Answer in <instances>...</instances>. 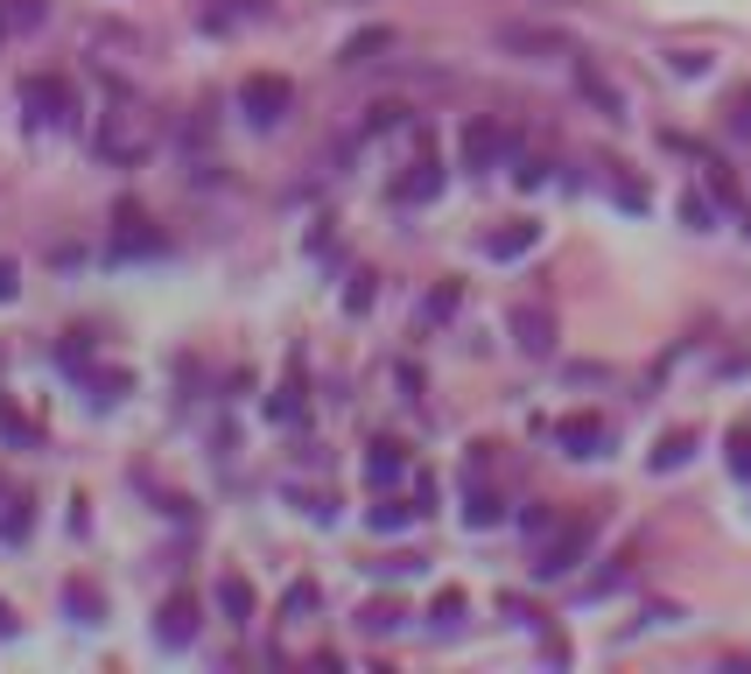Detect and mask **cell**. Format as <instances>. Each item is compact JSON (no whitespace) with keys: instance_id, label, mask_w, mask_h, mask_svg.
Wrapping results in <instances>:
<instances>
[{"instance_id":"7","label":"cell","mask_w":751,"mask_h":674,"mask_svg":"<svg viewBox=\"0 0 751 674\" xmlns=\"http://www.w3.org/2000/svg\"><path fill=\"white\" fill-rule=\"evenodd\" d=\"M513 344L527 359H548L555 352V317L541 310V302H519V310H513Z\"/></svg>"},{"instance_id":"6","label":"cell","mask_w":751,"mask_h":674,"mask_svg":"<svg viewBox=\"0 0 751 674\" xmlns=\"http://www.w3.org/2000/svg\"><path fill=\"white\" fill-rule=\"evenodd\" d=\"M555 442H562V457H604L611 421L604 415H562L555 421Z\"/></svg>"},{"instance_id":"19","label":"cell","mask_w":751,"mask_h":674,"mask_svg":"<svg viewBox=\"0 0 751 674\" xmlns=\"http://www.w3.org/2000/svg\"><path fill=\"white\" fill-rule=\"evenodd\" d=\"M0 436H8V442H14V450H35V442H43V436H35V421H29L22 408H14V400H8V394H0Z\"/></svg>"},{"instance_id":"16","label":"cell","mask_w":751,"mask_h":674,"mask_svg":"<svg viewBox=\"0 0 751 674\" xmlns=\"http://www.w3.org/2000/svg\"><path fill=\"white\" fill-rule=\"evenodd\" d=\"M457 310H464V281H436L429 302H421V331H442Z\"/></svg>"},{"instance_id":"17","label":"cell","mask_w":751,"mask_h":674,"mask_svg":"<svg viewBox=\"0 0 751 674\" xmlns=\"http://www.w3.org/2000/svg\"><path fill=\"white\" fill-rule=\"evenodd\" d=\"M688 457H696V429H667L661 442H653V457H646V464H653V471H682Z\"/></svg>"},{"instance_id":"8","label":"cell","mask_w":751,"mask_h":674,"mask_svg":"<svg viewBox=\"0 0 751 674\" xmlns=\"http://www.w3.org/2000/svg\"><path fill=\"white\" fill-rule=\"evenodd\" d=\"M498 50H506V56H569V35H555V29H527V22H506V29H498Z\"/></svg>"},{"instance_id":"23","label":"cell","mask_w":751,"mask_h":674,"mask_svg":"<svg viewBox=\"0 0 751 674\" xmlns=\"http://www.w3.org/2000/svg\"><path fill=\"white\" fill-rule=\"evenodd\" d=\"M625 584H632V563H611L604 576H590V584L576 590V597H583V605H597V597H611V590H625Z\"/></svg>"},{"instance_id":"11","label":"cell","mask_w":751,"mask_h":674,"mask_svg":"<svg viewBox=\"0 0 751 674\" xmlns=\"http://www.w3.org/2000/svg\"><path fill=\"white\" fill-rule=\"evenodd\" d=\"M576 92H583V99H590L597 113H604V120H625V99H619V85H611L597 64H583V56H576Z\"/></svg>"},{"instance_id":"15","label":"cell","mask_w":751,"mask_h":674,"mask_svg":"<svg viewBox=\"0 0 751 674\" xmlns=\"http://www.w3.org/2000/svg\"><path fill=\"white\" fill-rule=\"evenodd\" d=\"M387 50H394V29H387V22H373V29H358L352 43L337 50V64H344V71H365L373 56H387Z\"/></svg>"},{"instance_id":"2","label":"cell","mask_w":751,"mask_h":674,"mask_svg":"<svg viewBox=\"0 0 751 674\" xmlns=\"http://www.w3.org/2000/svg\"><path fill=\"white\" fill-rule=\"evenodd\" d=\"M22 106H29L35 127H56V133L78 127V92H71V78H50V71H35V78H22Z\"/></svg>"},{"instance_id":"22","label":"cell","mask_w":751,"mask_h":674,"mask_svg":"<svg viewBox=\"0 0 751 674\" xmlns=\"http://www.w3.org/2000/svg\"><path fill=\"white\" fill-rule=\"evenodd\" d=\"M415 513H421V506H400V499H379V506L365 513V520H373V534H400V527H408Z\"/></svg>"},{"instance_id":"28","label":"cell","mask_w":751,"mask_h":674,"mask_svg":"<svg viewBox=\"0 0 751 674\" xmlns=\"http://www.w3.org/2000/svg\"><path fill=\"white\" fill-rule=\"evenodd\" d=\"M85 387H92V400H120V394H133V379L127 373H85Z\"/></svg>"},{"instance_id":"3","label":"cell","mask_w":751,"mask_h":674,"mask_svg":"<svg viewBox=\"0 0 751 674\" xmlns=\"http://www.w3.org/2000/svg\"><path fill=\"white\" fill-rule=\"evenodd\" d=\"M288 106H296V85L281 78V71H254V78L239 85V113H246V127H281L288 120Z\"/></svg>"},{"instance_id":"41","label":"cell","mask_w":751,"mask_h":674,"mask_svg":"<svg viewBox=\"0 0 751 674\" xmlns=\"http://www.w3.org/2000/svg\"><path fill=\"white\" fill-rule=\"evenodd\" d=\"M548 183V162H519V190H541Z\"/></svg>"},{"instance_id":"14","label":"cell","mask_w":751,"mask_h":674,"mask_svg":"<svg viewBox=\"0 0 751 674\" xmlns=\"http://www.w3.org/2000/svg\"><path fill=\"white\" fill-rule=\"evenodd\" d=\"M400 471H408V442H394V436L365 442V478H373V485H394Z\"/></svg>"},{"instance_id":"1","label":"cell","mask_w":751,"mask_h":674,"mask_svg":"<svg viewBox=\"0 0 751 674\" xmlns=\"http://www.w3.org/2000/svg\"><path fill=\"white\" fill-rule=\"evenodd\" d=\"M590 542H597L590 520H569V527L541 534V542H534V584H562V576L590 555Z\"/></svg>"},{"instance_id":"34","label":"cell","mask_w":751,"mask_h":674,"mask_svg":"<svg viewBox=\"0 0 751 674\" xmlns=\"http://www.w3.org/2000/svg\"><path fill=\"white\" fill-rule=\"evenodd\" d=\"M682 218L696 225V233H709V225H717V204H709V197H696V190H688V197H682Z\"/></svg>"},{"instance_id":"12","label":"cell","mask_w":751,"mask_h":674,"mask_svg":"<svg viewBox=\"0 0 751 674\" xmlns=\"http://www.w3.org/2000/svg\"><path fill=\"white\" fill-rule=\"evenodd\" d=\"M218 611H225V625H254V584H246L239 569H218Z\"/></svg>"},{"instance_id":"10","label":"cell","mask_w":751,"mask_h":674,"mask_svg":"<svg viewBox=\"0 0 751 674\" xmlns=\"http://www.w3.org/2000/svg\"><path fill=\"white\" fill-rule=\"evenodd\" d=\"M442 169L436 156H421V162H408V176H394V204H429V197H442Z\"/></svg>"},{"instance_id":"39","label":"cell","mask_w":751,"mask_h":674,"mask_svg":"<svg viewBox=\"0 0 751 674\" xmlns=\"http://www.w3.org/2000/svg\"><path fill=\"white\" fill-rule=\"evenodd\" d=\"M498 611H506V619H513V625H541V611H534V605H527V597H498Z\"/></svg>"},{"instance_id":"43","label":"cell","mask_w":751,"mask_h":674,"mask_svg":"<svg viewBox=\"0 0 751 674\" xmlns=\"http://www.w3.org/2000/svg\"><path fill=\"white\" fill-rule=\"evenodd\" d=\"M0 632H14V611L8 605H0Z\"/></svg>"},{"instance_id":"40","label":"cell","mask_w":751,"mask_h":674,"mask_svg":"<svg viewBox=\"0 0 751 674\" xmlns=\"http://www.w3.org/2000/svg\"><path fill=\"white\" fill-rule=\"evenodd\" d=\"M709 190H717L723 204H738V183H730V169H723V162H709Z\"/></svg>"},{"instance_id":"36","label":"cell","mask_w":751,"mask_h":674,"mask_svg":"<svg viewBox=\"0 0 751 674\" xmlns=\"http://www.w3.org/2000/svg\"><path fill=\"white\" fill-rule=\"evenodd\" d=\"M302 611H317V584H310V576L288 584V619H302Z\"/></svg>"},{"instance_id":"32","label":"cell","mask_w":751,"mask_h":674,"mask_svg":"<svg viewBox=\"0 0 751 674\" xmlns=\"http://www.w3.org/2000/svg\"><path fill=\"white\" fill-rule=\"evenodd\" d=\"M43 0H8V29H43Z\"/></svg>"},{"instance_id":"30","label":"cell","mask_w":751,"mask_h":674,"mask_svg":"<svg viewBox=\"0 0 751 674\" xmlns=\"http://www.w3.org/2000/svg\"><path fill=\"white\" fill-rule=\"evenodd\" d=\"M379 576H421L429 569V555H415V548H400V555H387V563H373Z\"/></svg>"},{"instance_id":"24","label":"cell","mask_w":751,"mask_h":674,"mask_svg":"<svg viewBox=\"0 0 751 674\" xmlns=\"http://www.w3.org/2000/svg\"><path fill=\"white\" fill-rule=\"evenodd\" d=\"M723 457H730V471H738L744 485H751V421H738V429L723 436Z\"/></svg>"},{"instance_id":"26","label":"cell","mask_w":751,"mask_h":674,"mask_svg":"<svg viewBox=\"0 0 751 674\" xmlns=\"http://www.w3.org/2000/svg\"><path fill=\"white\" fill-rule=\"evenodd\" d=\"M387 127H408V106H400V99H373V106H365V133H387Z\"/></svg>"},{"instance_id":"5","label":"cell","mask_w":751,"mask_h":674,"mask_svg":"<svg viewBox=\"0 0 751 674\" xmlns=\"http://www.w3.org/2000/svg\"><path fill=\"white\" fill-rule=\"evenodd\" d=\"M155 254H169V233H155V225L127 204L120 211V233H112V260H155Z\"/></svg>"},{"instance_id":"18","label":"cell","mask_w":751,"mask_h":674,"mask_svg":"<svg viewBox=\"0 0 751 674\" xmlns=\"http://www.w3.org/2000/svg\"><path fill=\"white\" fill-rule=\"evenodd\" d=\"M64 605H71V619H78V625L106 619V597H99V584H85V576H71V584H64Z\"/></svg>"},{"instance_id":"21","label":"cell","mask_w":751,"mask_h":674,"mask_svg":"<svg viewBox=\"0 0 751 674\" xmlns=\"http://www.w3.org/2000/svg\"><path fill=\"white\" fill-rule=\"evenodd\" d=\"M267 421H302V379H288V387L267 394Z\"/></svg>"},{"instance_id":"13","label":"cell","mask_w":751,"mask_h":674,"mask_svg":"<svg viewBox=\"0 0 751 674\" xmlns=\"http://www.w3.org/2000/svg\"><path fill=\"white\" fill-rule=\"evenodd\" d=\"M534 246H541V225L534 218H513V225H498V233H485L492 260H519V254H534Z\"/></svg>"},{"instance_id":"4","label":"cell","mask_w":751,"mask_h":674,"mask_svg":"<svg viewBox=\"0 0 751 674\" xmlns=\"http://www.w3.org/2000/svg\"><path fill=\"white\" fill-rule=\"evenodd\" d=\"M513 156V127L506 120H464V169H478V176H485V169H498Z\"/></svg>"},{"instance_id":"42","label":"cell","mask_w":751,"mask_h":674,"mask_svg":"<svg viewBox=\"0 0 751 674\" xmlns=\"http://www.w3.org/2000/svg\"><path fill=\"white\" fill-rule=\"evenodd\" d=\"M14 288H22V275H14V260H0V302H14Z\"/></svg>"},{"instance_id":"33","label":"cell","mask_w":751,"mask_h":674,"mask_svg":"<svg viewBox=\"0 0 751 674\" xmlns=\"http://www.w3.org/2000/svg\"><path fill=\"white\" fill-rule=\"evenodd\" d=\"M562 527V520H555V506H527L519 513V534H534V542H541V534H555Z\"/></svg>"},{"instance_id":"9","label":"cell","mask_w":751,"mask_h":674,"mask_svg":"<svg viewBox=\"0 0 751 674\" xmlns=\"http://www.w3.org/2000/svg\"><path fill=\"white\" fill-rule=\"evenodd\" d=\"M155 640H162V646H190V640H197V597H190V590H176V597L155 611Z\"/></svg>"},{"instance_id":"29","label":"cell","mask_w":751,"mask_h":674,"mask_svg":"<svg viewBox=\"0 0 751 674\" xmlns=\"http://www.w3.org/2000/svg\"><path fill=\"white\" fill-rule=\"evenodd\" d=\"M667 71H674V78H702V71H709V50H667Z\"/></svg>"},{"instance_id":"31","label":"cell","mask_w":751,"mask_h":674,"mask_svg":"<svg viewBox=\"0 0 751 674\" xmlns=\"http://www.w3.org/2000/svg\"><path fill=\"white\" fill-rule=\"evenodd\" d=\"M29 527H35L29 499H14V506H8V520H0V534H8V542H29Z\"/></svg>"},{"instance_id":"35","label":"cell","mask_w":751,"mask_h":674,"mask_svg":"<svg viewBox=\"0 0 751 674\" xmlns=\"http://www.w3.org/2000/svg\"><path fill=\"white\" fill-rule=\"evenodd\" d=\"M611 197H619L625 211H646V183L640 176H611Z\"/></svg>"},{"instance_id":"37","label":"cell","mask_w":751,"mask_h":674,"mask_svg":"<svg viewBox=\"0 0 751 674\" xmlns=\"http://www.w3.org/2000/svg\"><path fill=\"white\" fill-rule=\"evenodd\" d=\"M730 133L751 141V85H738V99H730Z\"/></svg>"},{"instance_id":"25","label":"cell","mask_w":751,"mask_h":674,"mask_svg":"<svg viewBox=\"0 0 751 674\" xmlns=\"http://www.w3.org/2000/svg\"><path fill=\"white\" fill-rule=\"evenodd\" d=\"M429 619H436V632H457V625H464V590H436Z\"/></svg>"},{"instance_id":"38","label":"cell","mask_w":751,"mask_h":674,"mask_svg":"<svg viewBox=\"0 0 751 674\" xmlns=\"http://www.w3.org/2000/svg\"><path fill=\"white\" fill-rule=\"evenodd\" d=\"M373 281H379V275H352V296H344V302H352V317L373 310Z\"/></svg>"},{"instance_id":"27","label":"cell","mask_w":751,"mask_h":674,"mask_svg":"<svg viewBox=\"0 0 751 674\" xmlns=\"http://www.w3.org/2000/svg\"><path fill=\"white\" fill-rule=\"evenodd\" d=\"M464 520H471L478 534H485V527H498V520H506V506H498L492 492H471V506H464Z\"/></svg>"},{"instance_id":"44","label":"cell","mask_w":751,"mask_h":674,"mask_svg":"<svg viewBox=\"0 0 751 674\" xmlns=\"http://www.w3.org/2000/svg\"><path fill=\"white\" fill-rule=\"evenodd\" d=\"M0 43H8V14H0Z\"/></svg>"},{"instance_id":"20","label":"cell","mask_w":751,"mask_h":674,"mask_svg":"<svg viewBox=\"0 0 751 674\" xmlns=\"http://www.w3.org/2000/svg\"><path fill=\"white\" fill-rule=\"evenodd\" d=\"M400 619H408V605H400V597H373V605L358 611V625H365V632H394Z\"/></svg>"}]
</instances>
